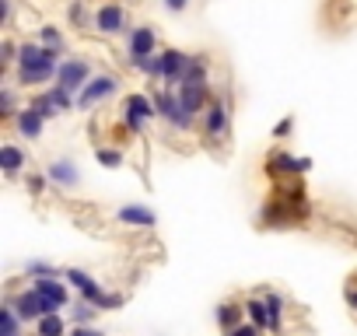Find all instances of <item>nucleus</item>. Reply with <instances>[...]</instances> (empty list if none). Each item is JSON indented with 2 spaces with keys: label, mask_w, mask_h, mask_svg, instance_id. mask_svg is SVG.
<instances>
[{
  "label": "nucleus",
  "mask_w": 357,
  "mask_h": 336,
  "mask_svg": "<svg viewBox=\"0 0 357 336\" xmlns=\"http://www.w3.org/2000/svg\"><path fill=\"white\" fill-rule=\"evenodd\" d=\"M56 74V53L36 43H25L18 53V84H43Z\"/></svg>",
  "instance_id": "nucleus-1"
},
{
  "label": "nucleus",
  "mask_w": 357,
  "mask_h": 336,
  "mask_svg": "<svg viewBox=\"0 0 357 336\" xmlns=\"http://www.w3.org/2000/svg\"><path fill=\"white\" fill-rule=\"evenodd\" d=\"M91 81V67H88V60H63L60 67H56V88H63V91H84V84Z\"/></svg>",
  "instance_id": "nucleus-2"
},
{
  "label": "nucleus",
  "mask_w": 357,
  "mask_h": 336,
  "mask_svg": "<svg viewBox=\"0 0 357 336\" xmlns=\"http://www.w3.org/2000/svg\"><path fill=\"white\" fill-rule=\"evenodd\" d=\"M126 116H123V123H126V130H133V133H140L144 130V123L151 119V116H158V105L147 98V95H130L126 98V109H123Z\"/></svg>",
  "instance_id": "nucleus-3"
},
{
  "label": "nucleus",
  "mask_w": 357,
  "mask_h": 336,
  "mask_svg": "<svg viewBox=\"0 0 357 336\" xmlns=\"http://www.w3.org/2000/svg\"><path fill=\"white\" fill-rule=\"evenodd\" d=\"M154 105H158V116H165L172 126H178V130H190L193 126V116L186 112L183 102H178V95L161 91V95H154Z\"/></svg>",
  "instance_id": "nucleus-4"
},
{
  "label": "nucleus",
  "mask_w": 357,
  "mask_h": 336,
  "mask_svg": "<svg viewBox=\"0 0 357 336\" xmlns=\"http://www.w3.org/2000/svg\"><path fill=\"white\" fill-rule=\"evenodd\" d=\"M11 305H15L18 319H25V322H32V319L39 322V319H46V315H56V312L46 305V298H43L39 291H25V294H18Z\"/></svg>",
  "instance_id": "nucleus-5"
},
{
  "label": "nucleus",
  "mask_w": 357,
  "mask_h": 336,
  "mask_svg": "<svg viewBox=\"0 0 357 336\" xmlns=\"http://www.w3.org/2000/svg\"><path fill=\"white\" fill-rule=\"evenodd\" d=\"M190 60L193 56H186L183 49H165L161 53V77H165V84H183L186 70H190Z\"/></svg>",
  "instance_id": "nucleus-6"
},
{
  "label": "nucleus",
  "mask_w": 357,
  "mask_h": 336,
  "mask_svg": "<svg viewBox=\"0 0 357 336\" xmlns=\"http://www.w3.org/2000/svg\"><path fill=\"white\" fill-rule=\"evenodd\" d=\"M116 88H119V81H116V77H109V74L91 77V81L84 84V91L77 95V105H81V109H88V105H95V102H102V98L116 95Z\"/></svg>",
  "instance_id": "nucleus-7"
},
{
  "label": "nucleus",
  "mask_w": 357,
  "mask_h": 336,
  "mask_svg": "<svg viewBox=\"0 0 357 336\" xmlns=\"http://www.w3.org/2000/svg\"><path fill=\"white\" fill-rule=\"evenodd\" d=\"M308 168H312V158H291V154H284V151L270 154V161H266V172H270V176H287V172L301 176V172H308Z\"/></svg>",
  "instance_id": "nucleus-8"
},
{
  "label": "nucleus",
  "mask_w": 357,
  "mask_h": 336,
  "mask_svg": "<svg viewBox=\"0 0 357 336\" xmlns=\"http://www.w3.org/2000/svg\"><path fill=\"white\" fill-rule=\"evenodd\" d=\"M178 102L186 105L190 116H197L207 105V81H186V84H178Z\"/></svg>",
  "instance_id": "nucleus-9"
},
{
  "label": "nucleus",
  "mask_w": 357,
  "mask_h": 336,
  "mask_svg": "<svg viewBox=\"0 0 357 336\" xmlns=\"http://www.w3.org/2000/svg\"><path fill=\"white\" fill-rule=\"evenodd\" d=\"M32 291H39L53 312H56V308H67V287H63V280H56V277H39Z\"/></svg>",
  "instance_id": "nucleus-10"
},
{
  "label": "nucleus",
  "mask_w": 357,
  "mask_h": 336,
  "mask_svg": "<svg viewBox=\"0 0 357 336\" xmlns=\"http://www.w3.org/2000/svg\"><path fill=\"white\" fill-rule=\"evenodd\" d=\"M123 22H126V15H123L119 4H105V8L95 15V29H98L102 36H116V32H123Z\"/></svg>",
  "instance_id": "nucleus-11"
},
{
  "label": "nucleus",
  "mask_w": 357,
  "mask_h": 336,
  "mask_svg": "<svg viewBox=\"0 0 357 336\" xmlns=\"http://www.w3.org/2000/svg\"><path fill=\"white\" fill-rule=\"evenodd\" d=\"M67 280H70V284L84 294V301H88V305H102V301H105L102 287H98V284H95V280H91L84 270H67Z\"/></svg>",
  "instance_id": "nucleus-12"
},
{
  "label": "nucleus",
  "mask_w": 357,
  "mask_h": 336,
  "mask_svg": "<svg viewBox=\"0 0 357 336\" xmlns=\"http://www.w3.org/2000/svg\"><path fill=\"white\" fill-rule=\"evenodd\" d=\"M140 56H154V29L151 25H140L130 36V60H140Z\"/></svg>",
  "instance_id": "nucleus-13"
},
{
  "label": "nucleus",
  "mask_w": 357,
  "mask_h": 336,
  "mask_svg": "<svg viewBox=\"0 0 357 336\" xmlns=\"http://www.w3.org/2000/svg\"><path fill=\"white\" fill-rule=\"evenodd\" d=\"M15 123H18V133H22V137L39 140V137H43V123H46V119L29 105V109H22V112H18V119H15Z\"/></svg>",
  "instance_id": "nucleus-14"
},
{
  "label": "nucleus",
  "mask_w": 357,
  "mask_h": 336,
  "mask_svg": "<svg viewBox=\"0 0 357 336\" xmlns=\"http://www.w3.org/2000/svg\"><path fill=\"white\" fill-rule=\"evenodd\" d=\"M25 165V154L15 147V144H4L0 147V168H4V176H18Z\"/></svg>",
  "instance_id": "nucleus-15"
},
{
  "label": "nucleus",
  "mask_w": 357,
  "mask_h": 336,
  "mask_svg": "<svg viewBox=\"0 0 357 336\" xmlns=\"http://www.w3.org/2000/svg\"><path fill=\"white\" fill-rule=\"evenodd\" d=\"M116 217H119L123 224H133V228H154V214H151L147 207H123Z\"/></svg>",
  "instance_id": "nucleus-16"
},
{
  "label": "nucleus",
  "mask_w": 357,
  "mask_h": 336,
  "mask_svg": "<svg viewBox=\"0 0 357 336\" xmlns=\"http://www.w3.org/2000/svg\"><path fill=\"white\" fill-rule=\"evenodd\" d=\"M50 179L60 183V186H77L81 176H77V168H74L70 161H53V165H50Z\"/></svg>",
  "instance_id": "nucleus-17"
},
{
  "label": "nucleus",
  "mask_w": 357,
  "mask_h": 336,
  "mask_svg": "<svg viewBox=\"0 0 357 336\" xmlns=\"http://www.w3.org/2000/svg\"><path fill=\"white\" fill-rule=\"evenodd\" d=\"M242 305H235V301H228V305H221L218 308V322H221V329H228V333H235L238 326H242Z\"/></svg>",
  "instance_id": "nucleus-18"
},
{
  "label": "nucleus",
  "mask_w": 357,
  "mask_h": 336,
  "mask_svg": "<svg viewBox=\"0 0 357 336\" xmlns=\"http://www.w3.org/2000/svg\"><path fill=\"white\" fill-rule=\"evenodd\" d=\"M225 130H228V109H225L221 102H214V105L207 109V133L218 137V133H225Z\"/></svg>",
  "instance_id": "nucleus-19"
},
{
  "label": "nucleus",
  "mask_w": 357,
  "mask_h": 336,
  "mask_svg": "<svg viewBox=\"0 0 357 336\" xmlns=\"http://www.w3.org/2000/svg\"><path fill=\"white\" fill-rule=\"evenodd\" d=\"M32 109H36L43 119H53V116L60 112V105L53 102V95H50V91H46V95H36V98H32Z\"/></svg>",
  "instance_id": "nucleus-20"
},
{
  "label": "nucleus",
  "mask_w": 357,
  "mask_h": 336,
  "mask_svg": "<svg viewBox=\"0 0 357 336\" xmlns=\"http://www.w3.org/2000/svg\"><path fill=\"white\" fill-rule=\"evenodd\" d=\"M245 312L252 315V326L256 329H270V312H266V301H249Z\"/></svg>",
  "instance_id": "nucleus-21"
},
{
  "label": "nucleus",
  "mask_w": 357,
  "mask_h": 336,
  "mask_svg": "<svg viewBox=\"0 0 357 336\" xmlns=\"http://www.w3.org/2000/svg\"><path fill=\"white\" fill-rule=\"evenodd\" d=\"M266 312H270V329H273V333H280V312H284L280 294H270V298H266Z\"/></svg>",
  "instance_id": "nucleus-22"
},
{
  "label": "nucleus",
  "mask_w": 357,
  "mask_h": 336,
  "mask_svg": "<svg viewBox=\"0 0 357 336\" xmlns=\"http://www.w3.org/2000/svg\"><path fill=\"white\" fill-rule=\"evenodd\" d=\"M39 336H63V319H60V315L39 319Z\"/></svg>",
  "instance_id": "nucleus-23"
},
{
  "label": "nucleus",
  "mask_w": 357,
  "mask_h": 336,
  "mask_svg": "<svg viewBox=\"0 0 357 336\" xmlns=\"http://www.w3.org/2000/svg\"><path fill=\"white\" fill-rule=\"evenodd\" d=\"M43 46H46V49H53V53H60V49H63V36H60V29L43 25Z\"/></svg>",
  "instance_id": "nucleus-24"
},
{
  "label": "nucleus",
  "mask_w": 357,
  "mask_h": 336,
  "mask_svg": "<svg viewBox=\"0 0 357 336\" xmlns=\"http://www.w3.org/2000/svg\"><path fill=\"white\" fill-rule=\"evenodd\" d=\"M98 161H102L105 168H119V165H123V154L112 151V147H98Z\"/></svg>",
  "instance_id": "nucleus-25"
},
{
  "label": "nucleus",
  "mask_w": 357,
  "mask_h": 336,
  "mask_svg": "<svg viewBox=\"0 0 357 336\" xmlns=\"http://www.w3.org/2000/svg\"><path fill=\"white\" fill-rule=\"evenodd\" d=\"M25 270H29L36 280H39V277H56V266H50V263H43V259H32Z\"/></svg>",
  "instance_id": "nucleus-26"
},
{
  "label": "nucleus",
  "mask_w": 357,
  "mask_h": 336,
  "mask_svg": "<svg viewBox=\"0 0 357 336\" xmlns=\"http://www.w3.org/2000/svg\"><path fill=\"white\" fill-rule=\"evenodd\" d=\"M0 116H15V95L11 91L0 95Z\"/></svg>",
  "instance_id": "nucleus-27"
},
{
  "label": "nucleus",
  "mask_w": 357,
  "mask_h": 336,
  "mask_svg": "<svg viewBox=\"0 0 357 336\" xmlns=\"http://www.w3.org/2000/svg\"><path fill=\"white\" fill-rule=\"evenodd\" d=\"M0 53H4V56H0V60H4V63H11V60H18V56H15V53H22V49H18V46H15V43H11V39H8V43H4V46H0Z\"/></svg>",
  "instance_id": "nucleus-28"
},
{
  "label": "nucleus",
  "mask_w": 357,
  "mask_h": 336,
  "mask_svg": "<svg viewBox=\"0 0 357 336\" xmlns=\"http://www.w3.org/2000/svg\"><path fill=\"white\" fill-rule=\"evenodd\" d=\"M291 126H294V119H280V123L273 126V137H287V133H291Z\"/></svg>",
  "instance_id": "nucleus-29"
},
{
  "label": "nucleus",
  "mask_w": 357,
  "mask_h": 336,
  "mask_svg": "<svg viewBox=\"0 0 357 336\" xmlns=\"http://www.w3.org/2000/svg\"><path fill=\"white\" fill-rule=\"evenodd\" d=\"M91 315H95V308H91V305H81V308L74 312V319H77V322H88Z\"/></svg>",
  "instance_id": "nucleus-30"
},
{
  "label": "nucleus",
  "mask_w": 357,
  "mask_h": 336,
  "mask_svg": "<svg viewBox=\"0 0 357 336\" xmlns=\"http://www.w3.org/2000/svg\"><path fill=\"white\" fill-rule=\"evenodd\" d=\"M70 22H74V25L84 22V8H81V4H70Z\"/></svg>",
  "instance_id": "nucleus-31"
},
{
  "label": "nucleus",
  "mask_w": 357,
  "mask_h": 336,
  "mask_svg": "<svg viewBox=\"0 0 357 336\" xmlns=\"http://www.w3.org/2000/svg\"><path fill=\"white\" fill-rule=\"evenodd\" d=\"M228 336H259V329H256V326H238V329L228 333Z\"/></svg>",
  "instance_id": "nucleus-32"
},
{
  "label": "nucleus",
  "mask_w": 357,
  "mask_h": 336,
  "mask_svg": "<svg viewBox=\"0 0 357 336\" xmlns=\"http://www.w3.org/2000/svg\"><path fill=\"white\" fill-rule=\"evenodd\" d=\"M186 4H190V0H165V8H168V11H183Z\"/></svg>",
  "instance_id": "nucleus-33"
},
{
  "label": "nucleus",
  "mask_w": 357,
  "mask_h": 336,
  "mask_svg": "<svg viewBox=\"0 0 357 336\" xmlns=\"http://www.w3.org/2000/svg\"><path fill=\"white\" fill-rule=\"evenodd\" d=\"M29 186H32V193H43V186H46V183H43L39 176H32V179H29Z\"/></svg>",
  "instance_id": "nucleus-34"
},
{
  "label": "nucleus",
  "mask_w": 357,
  "mask_h": 336,
  "mask_svg": "<svg viewBox=\"0 0 357 336\" xmlns=\"http://www.w3.org/2000/svg\"><path fill=\"white\" fill-rule=\"evenodd\" d=\"M347 301H350V305H354V308H357V291H354V287H350V291H347Z\"/></svg>",
  "instance_id": "nucleus-35"
},
{
  "label": "nucleus",
  "mask_w": 357,
  "mask_h": 336,
  "mask_svg": "<svg viewBox=\"0 0 357 336\" xmlns=\"http://www.w3.org/2000/svg\"><path fill=\"white\" fill-rule=\"evenodd\" d=\"M74 336H98V333H95V329H84V326H81V329H77Z\"/></svg>",
  "instance_id": "nucleus-36"
}]
</instances>
